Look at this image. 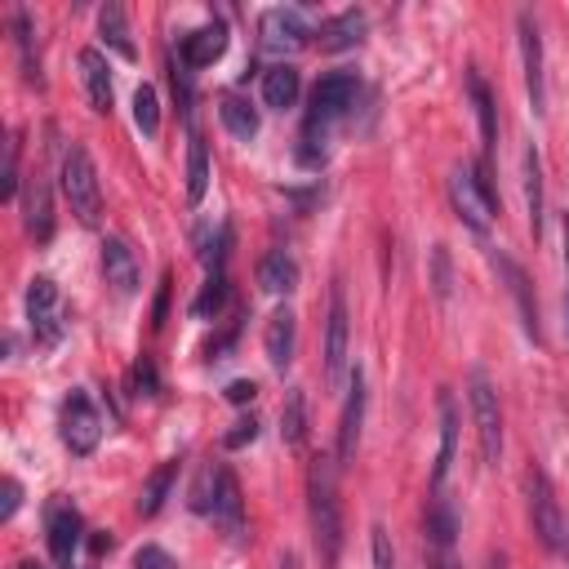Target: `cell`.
I'll return each instance as SVG.
<instances>
[{"label":"cell","mask_w":569,"mask_h":569,"mask_svg":"<svg viewBox=\"0 0 569 569\" xmlns=\"http://www.w3.org/2000/svg\"><path fill=\"white\" fill-rule=\"evenodd\" d=\"M307 511H311V538H316V556L325 569L338 565L342 556V502H338V476H333V458L316 453L311 471H307Z\"/></svg>","instance_id":"obj_1"},{"label":"cell","mask_w":569,"mask_h":569,"mask_svg":"<svg viewBox=\"0 0 569 569\" xmlns=\"http://www.w3.org/2000/svg\"><path fill=\"white\" fill-rule=\"evenodd\" d=\"M449 200H453L458 218L471 231H480V236L489 231V222L498 213V191H493L485 164H453V173H449Z\"/></svg>","instance_id":"obj_2"},{"label":"cell","mask_w":569,"mask_h":569,"mask_svg":"<svg viewBox=\"0 0 569 569\" xmlns=\"http://www.w3.org/2000/svg\"><path fill=\"white\" fill-rule=\"evenodd\" d=\"M62 196H67L71 213H76L84 227L98 222V213H102V187H98L93 156H89L80 142H71L67 156H62Z\"/></svg>","instance_id":"obj_3"},{"label":"cell","mask_w":569,"mask_h":569,"mask_svg":"<svg viewBox=\"0 0 569 569\" xmlns=\"http://www.w3.org/2000/svg\"><path fill=\"white\" fill-rule=\"evenodd\" d=\"M467 400H471V418H476V440H480V458L489 467H498L502 458V409H498V391L489 382L485 369L467 373Z\"/></svg>","instance_id":"obj_4"},{"label":"cell","mask_w":569,"mask_h":569,"mask_svg":"<svg viewBox=\"0 0 569 569\" xmlns=\"http://www.w3.org/2000/svg\"><path fill=\"white\" fill-rule=\"evenodd\" d=\"M58 431H62V445L76 453V458H89L102 440V418L89 400V391H71L62 400V418H58Z\"/></svg>","instance_id":"obj_5"},{"label":"cell","mask_w":569,"mask_h":569,"mask_svg":"<svg viewBox=\"0 0 569 569\" xmlns=\"http://www.w3.org/2000/svg\"><path fill=\"white\" fill-rule=\"evenodd\" d=\"M356 93H360V80H356L351 71H329V76H320V84L311 89V111H307V124L329 129L338 116H347V107L356 102Z\"/></svg>","instance_id":"obj_6"},{"label":"cell","mask_w":569,"mask_h":569,"mask_svg":"<svg viewBox=\"0 0 569 569\" xmlns=\"http://www.w3.org/2000/svg\"><path fill=\"white\" fill-rule=\"evenodd\" d=\"M347 342H351V316H347V298L342 284L329 289V320H325V382L338 387L347 373Z\"/></svg>","instance_id":"obj_7"},{"label":"cell","mask_w":569,"mask_h":569,"mask_svg":"<svg viewBox=\"0 0 569 569\" xmlns=\"http://www.w3.org/2000/svg\"><path fill=\"white\" fill-rule=\"evenodd\" d=\"M525 485H529V520H533L538 542H542L547 551H560V547H565V516H560V502H556L547 476H542V471H529Z\"/></svg>","instance_id":"obj_8"},{"label":"cell","mask_w":569,"mask_h":569,"mask_svg":"<svg viewBox=\"0 0 569 569\" xmlns=\"http://www.w3.org/2000/svg\"><path fill=\"white\" fill-rule=\"evenodd\" d=\"M44 529H49V551H53V560H58L62 569H71V556H76L80 533H84L80 511H76L67 498H53V502L44 507Z\"/></svg>","instance_id":"obj_9"},{"label":"cell","mask_w":569,"mask_h":569,"mask_svg":"<svg viewBox=\"0 0 569 569\" xmlns=\"http://www.w3.org/2000/svg\"><path fill=\"white\" fill-rule=\"evenodd\" d=\"M27 320H31L36 342H58V333H62V325H58V284L49 276H36L27 284Z\"/></svg>","instance_id":"obj_10"},{"label":"cell","mask_w":569,"mask_h":569,"mask_svg":"<svg viewBox=\"0 0 569 569\" xmlns=\"http://www.w3.org/2000/svg\"><path fill=\"white\" fill-rule=\"evenodd\" d=\"M360 422H365V373L351 369V378H347V405H342V427H338V467H351L356 462Z\"/></svg>","instance_id":"obj_11"},{"label":"cell","mask_w":569,"mask_h":569,"mask_svg":"<svg viewBox=\"0 0 569 569\" xmlns=\"http://www.w3.org/2000/svg\"><path fill=\"white\" fill-rule=\"evenodd\" d=\"M258 36H262V49L271 53H284V49H298L307 44V18L298 9H267L262 22H258Z\"/></svg>","instance_id":"obj_12"},{"label":"cell","mask_w":569,"mask_h":569,"mask_svg":"<svg viewBox=\"0 0 569 569\" xmlns=\"http://www.w3.org/2000/svg\"><path fill=\"white\" fill-rule=\"evenodd\" d=\"M516 27H520V62H525L529 107H533V116H542V102H547V84H542V40H538V27H533L529 13H520Z\"/></svg>","instance_id":"obj_13"},{"label":"cell","mask_w":569,"mask_h":569,"mask_svg":"<svg viewBox=\"0 0 569 569\" xmlns=\"http://www.w3.org/2000/svg\"><path fill=\"white\" fill-rule=\"evenodd\" d=\"M489 262L498 267V276L507 280V289H511V298H516V311H520V325H525V333L538 342L542 338V329H538V302H533V284H529V276L520 271V262H511L507 253H489Z\"/></svg>","instance_id":"obj_14"},{"label":"cell","mask_w":569,"mask_h":569,"mask_svg":"<svg viewBox=\"0 0 569 569\" xmlns=\"http://www.w3.org/2000/svg\"><path fill=\"white\" fill-rule=\"evenodd\" d=\"M213 525L227 533V538H240L244 533V498H240V480L231 467H218V489H213V507H209Z\"/></svg>","instance_id":"obj_15"},{"label":"cell","mask_w":569,"mask_h":569,"mask_svg":"<svg viewBox=\"0 0 569 569\" xmlns=\"http://www.w3.org/2000/svg\"><path fill=\"white\" fill-rule=\"evenodd\" d=\"M102 276H107V284H111L120 298L138 293L142 271H138V258H133L129 240H120V236H107V240H102Z\"/></svg>","instance_id":"obj_16"},{"label":"cell","mask_w":569,"mask_h":569,"mask_svg":"<svg viewBox=\"0 0 569 569\" xmlns=\"http://www.w3.org/2000/svg\"><path fill=\"white\" fill-rule=\"evenodd\" d=\"M262 347H267V360L271 369H284L293 360V347H298V316L289 307H276L267 316V329H262Z\"/></svg>","instance_id":"obj_17"},{"label":"cell","mask_w":569,"mask_h":569,"mask_svg":"<svg viewBox=\"0 0 569 569\" xmlns=\"http://www.w3.org/2000/svg\"><path fill=\"white\" fill-rule=\"evenodd\" d=\"M182 67H209V62H218L222 53H227V27L222 22H204V27H196L191 36H182Z\"/></svg>","instance_id":"obj_18"},{"label":"cell","mask_w":569,"mask_h":569,"mask_svg":"<svg viewBox=\"0 0 569 569\" xmlns=\"http://www.w3.org/2000/svg\"><path fill=\"white\" fill-rule=\"evenodd\" d=\"M80 80H84V93L93 102V111H111L116 102V89H111V67L98 49H80Z\"/></svg>","instance_id":"obj_19"},{"label":"cell","mask_w":569,"mask_h":569,"mask_svg":"<svg viewBox=\"0 0 569 569\" xmlns=\"http://www.w3.org/2000/svg\"><path fill=\"white\" fill-rule=\"evenodd\" d=\"M298 93H302V76H298V67L276 62V67L262 71V102H267V107L284 111V107L298 102Z\"/></svg>","instance_id":"obj_20"},{"label":"cell","mask_w":569,"mask_h":569,"mask_svg":"<svg viewBox=\"0 0 569 569\" xmlns=\"http://www.w3.org/2000/svg\"><path fill=\"white\" fill-rule=\"evenodd\" d=\"M22 222H27V236H36V240H49V236H53V204H49V187H44V178H31V182H27V196H22Z\"/></svg>","instance_id":"obj_21"},{"label":"cell","mask_w":569,"mask_h":569,"mask_svg":"<svg viewBox=\"0 0 569 569\" xmlns=\"http://www.w3.org/2000/svg\"><path fill=\"white\" fill-rule=\"evenodd\" d=\"M453 449H458V405L449 391H440V453H436V471H431V489L445 485L449 467H453Z\"/></svg>","instance_id":"obj_22"},{"label":"cell","mask_w":569,"mask_h":569,"mask_svg":"<svg viewBox=\"0 0 569 569\" xmlns=\"http://www.w3.org/2000/svg\"><path fill=\"white\" fill-rule=\"evenodd\" d=\"M467 89H471V102H476V120H480V138H485V169H489V156L498 147V116H493V93L489 84L480 80V71L471 67L467 71Z\"/></svg>","instance_id":"obj_23"},{"label":"cell","mask_w":569,"mask_h":569,"mask_svg":"<svg viewBox=\"0 0 569 569\" xmlns=\"http://www.w3.org/2000/svg\"><path fill=\"white\" fill-rule=\"evenodd\" d=\"M258 284H262L267 293H289V289H298V262H293V253H284V249L267 253V258L258 262Z\"/></svg>","instance_id":"obj_24"},{"label":"cell","mask_w":569,"mask_h":569,"mask_svg":"<svg viewBox=\"0 0 569 569\" xmlns=\"http://www.w3.org/2000/svg\"><path fill=\"white\" fill-rule=\"evenodd\" d=\"M173 480H178V458L160 462V467H156V471L142 480V493H138V516H156V511L164 507V498H169Z\"/></svg>","instance_id":"obj_25"},{"label":"cell","mask_w":569,"mask_h":569,"mask_svg":"<svg viewBox=\"0 0 569 569\" xmlns=\"http://www.w3.org/2000/svg\"><path fill=\"white\" fill-rule=\"evenodd\" d=\"M360 36H365V13L360 9H347V13H338V18H329L320 27V44L325 49H351Z\"/></svg>","instance_id":"obj_26"},{"label":"cell","mask_w":569,"mask_h":569,"mask_svg":"<svg viewBox=\"0 0 569 569\" xmlns=\"http://www.w3.org/2000/svg\"><path fill=\"white\" fill-rule=\"evenodd\" d=\"M525 209H529V231L538 240L542 236V164L533 147H525Z\"/></svg>","instance_id":"obj_27"},{"label":"cell","mask_w":569,"mask_h":569,"mask_svg":"<svg viewBox=\"0 0 569 569\" xmlns=\"http://www.w3.org/2000/svg\"><path fill=\"white\" fill-rule=\"evenodd\" d=\"M209 191V147L200 133H191V147H187V200L200 204Z\"/></svg>","instance_id":"obj_28"},{"label":"cell","mask_w":569,"mask_h":569,"mask_svg":"<svg viewBox=\"0 0 569 569\" xmlns=\"http://www.w3.org/2000/svg\"><path fill=\"white\" fill-rule=\"evenodd\" d=\"M280 436L293 449L307 440V396H302V387H289V396L280 405Z\"/></svg>","instance_id":"obj_29"},{"label":"cell","mask_w":569,"mask_h":569,"mask_svg":"<svg viewBox=\"0 0 569 569\" xmlns=\"http://www.w3.org/2000/svg\"><path fill=\"white\" fill-rule=\"evenodd\" d=\"M98 36H102L120 58H133V40H129V22H124V9H120V4H102V9H98Z\"/></svg>","instance_id":"obj_30"},{"label":"cell","mask_w":569,"mask_h":569,"mask_svg":"<svg viewBox=\"0 0 569 569\" xmlns=\"http://www.w3.org/2000/svg\"><path fill=\"white\" fill-rule=\"evenodd\" d=\"M218 116H222V124H227V133L231 138H253L258 133V111L244 102V98H236V93H227L222 102H218Z\"/></svg>","instance_id":"obj_31"},{"label":"cell","mask_w":569,"mask_h":569,"mask_svg":"<svg viewBox=\"0 0 569 569\" xmlns=\"http://www.w3.org/2000/svg\"><path fill=\"white\" fill-rule=\"evenodd\" d=\"M36 31H31V18H27V9H18L13 13V40H18V53H22V76H27V84H44L40 80V58H36V40H31Z\"/></svg>","instance_id":"obj_32"},{"label":"cell","mask_w":569,"mask_h":569,"mask_svg":"<svg viewBox=\"0 0 569 569\" xmlns=\"http://www.w3.org/2000/svg\"><path fill=\"white\" fill-rule=\"evenodd\" d=\"M227 271H209V280H204V289L196 293V302H191V316L196 320H209V316H218L222 307H227Z\"/></svg>","instance_id":"obj_33"},{"label":"cell","mask_w":569,"mask_h":569,"mask_svg":"<svg viewBox=\"0 0 569 569\" xmlns=\"http://www.w3.org/2000/svg\"><path fill=\"white\" fill-rule=\"evenodd\" d=\"M133 124L142 129V138L160 133V98L151 84H138V93H133Z\"/></svg>","instance_id":"obj_34"},{"label":"cell","mask_w":569,"mask_h":569,"mask_svg":"<svg viewBox=\"0 0 569 569\" xmlns=\"http://www.w3.org/2000/svg\"><path fill=\"white\" fill-rule=\"evenodd\" d=\"M133 569H178V560H173L164 547L147 542V547H138V551H133Z\"/></svg>","instance_id":"obj_35"},{"label":"cell","mask_w":569,"mask_h":569,"mask_svg":"<svg viewBox=\"0 0 569 569\" xmlns=\"http://www.w3.org/2000/svg\"><path fill=\"white\" fill-rule=\"evenodd\" d=\"M18 191V133L4 142V178H0V196L9 200Z\"/></svg>","instance_id":"obj_36"},{"label":"cell","mask_w":569,"mask_h":569,"mask_svg":"<svg viewBox=\"0 0 569 569\" xmlns=\"http://www.w3.org/2000/svg\"><path fill=\"white\" fill-rule=\"evenodd\" d=\"M253 440H258V422H253V418L231 422V431L222 436V445H227V449H244V445H253Z\"/></svg>","instance_id":"obj_37"},{"label":"cell","mask_w":569,"mask_h":569,"mask_svg":"<svg viewBox=\"0 0 569 569\" xmlns=\"http://www.w3.org/2000/svg\"><path fill=\"white\" fill-rule=\"evenodd\" d=\"M373 569H396V551L382 525H373Z\"/></svg>","instance_id":"obj_38"},{"label":"cell","mask_w":569,"mask_h":569,"mask_svg":"<svg viewBox=\"0 0 569 569\" xmlns=\"http://www.w3.org/2000/svg\"><path fill=\"white\" fill-rule=\"evenodd\" d=\"M431 262H436V298H449V253H445V244H436Z\"/></svg>","instance_id":"obj_39"},{"label":"cell","mask_w":569,"mask_h":569,"mask_svg":"<svg viewBox=\"0 0 569 569\" xmlns=\"http://www.w3.org/2000/svg\"><path fill=\"white\" fill-rule=\"evenodd\" d=\"M18 502H22V485H18L13 476H4V502H0V520H13Z\"/></svg>","instance_id":"obj_40"},{"label":"cell","mask_w":569,"mask_h":569,"mask_svg":"<svg viewBox=\"0 0 569 569\" xmlns=\"http://www.w3.org/2000/svg\"><path fill=\"white\" fill-rule=\"evenodd\" d=\"M253 396H258L253 378H236V382H227V400H231V405H249Z\"/></svg>","instance_id":"obj_41"},{"label":"cell","mask_w":569,"mask_h":569,"mask_svg":"<svg viewBox=\"0 0 569 569\" xmlns=\"http://www.w3.org/2000/svg\"><path fill=\"white\" fill-rule=\"evenodd\" d=\"M427 565L431 569H458V556H453V547H427Z\"/></svg>","instance_id":"obj_42"},{"label":"cell","mask_w":569,"mask_h":569,"mask_svg":"<svg viewBox=\"0 0 569 569\" xmlns=\"http://www.w3.org/2000/svg\"><path fill=\"white\" fill-rule=\"evenodd\" d=\"M133 378H138V387H147V396L156 391V369H151V360H142V365L133 369Z\"/></svg>","instance_id":"obj_43"},{"label":"cell","mask_w":569,"mask_h":569,"mask_svg":"<svg viewBox=\"0 0 569 569\" xmlns=\"http://www.w3.org/2000/svg\"><path fill=\"white\" fill-rule=\"evenodd\" d=\"M560 231H565V298H569V213H565Z\"/></svg>","instance_id":"obj_44"},{"label":"cell","mask_w":569,"mask_h":569,"mask_svg":"<svg viewBox=\"0 0 569 569\" xmlns=\"http://www.w3.org/2000/svg\"><path fill=\"white\" fill-rule=\"evenodd\" d=\"M89 542H93V551H107V547H111V533H93Z\"/></svg>","instance_id":"obj_45"},{"label":"cell","mask_w":569,"mask_h":569,"mask_svg":"<svg viewBox=\"0 0 569 569\" xmlns=\"http://www.w3.org/2000/svg\"><path fill=\"white\" fill-rule=\"evenodd\" d=\"M276 569H298V556H293V551H284V556H280V565H276Z\"/></svg>","instance_id":"obj_46"},{"label":"cell","mask_w":569,"mask_h":569,"mask_svg":"<svg viewBox=\"0 0 569 569\" xmlns=\"http://www.w3.org/2000/svg\"><path fill=\"white\" fill-rule=\"evenodd\" d=\"M560 551H565V556H569V525H565V547H560Z\"/></svg>","instance_id":"obj_47"},{"label":"cell","mask_w":569,"mask_h":569,"mask_svg":"<svg viewBox=\"0 0 569 569\" xmlns=\"http://www.w3.org/2000/svg\"><path fill=\"white\" fill-rule=\"evenodd\" d=\"M18 569H40V565H31V560H22V565H18Z\"/></svg>","instance_id":"obj_48"}]
</instances>
